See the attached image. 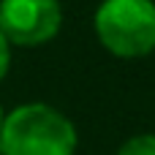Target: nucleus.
Masks as SVG:
<instances>
[{"label":"nucleus","instance_id":"obj_4","mask_svg":"<svg viewBox=\"0 0 155 155\" xmlns=\"http://www.w3.org/2000/svg\"><path fill=\"white\" fill-rule=\"evenodd\" d=\"M117 155H155V134H136L125 139Z\"/></svg>","mask_w":155,"mask_h":155},{"label":"nucleus","instance_id":"obj_2","mask_svg":"<svg viewBox=\"0 0 155 155\" xmlns=\"http://www.w3.org/2000/svg\"><path fill=\"white\" fill-rule=\"evenodd\" d=\"M101 46L114 57H144L155 52L153 0H101L93 19Z\"/></svg>","mask_w":155,"mask_h":155},{"label":"nucleus","instance_id":"obj_5","mask_svg":"<svg viewBox=\"0 0 155 155\" xmlns=\"http://www.w3.org/2000/svg\"><path fill=\"white\" fill-rule=\"evenodd\" d=\"M8 68H11V44H8L5 35L0 33V79H5Z\"/></svg>","mask_w":155,"mask_h":155},{"label":"nucleus","instance_id":"obj_1","mask_svg":"<svg viewBox=\"0 0 155 155\" xmlns=\"http://www.w3.org/2000/svg\"><path fill=\"white\" fill-rule=\"evenodd\" d=\"M76 144L74 123L41 101L11 109L0 128V155H74Z\"/></svg>","mask_w":155,"mask_h":155},{"label":"nucleus","instance_id":"obj_3","mask_svg":"<svg viewBox=\"0 0 155 155\" xmlns=\"http://www.w3.org/2000/svg\"><path fill=\"white\" fill-rule=\"evenodd\" d=\"M63 25L60 0H0V33L11 46H44Z\"/></svg>","mask_w":155,"mask_h":155},{"label":"nucleus","instance_id":"obj_6","mask_svg":"<svg viewBox=\"0 0 155 155\" xmlns=\"http://www.w3.org/2000/svg\"><path fill=\"white\" fill-rule=\"evenodd\" d=\"M3 120H5V114H3V106H0V128H3Z\"/></svg>","mask_w":155,"mask_h":155}]
</instances>
